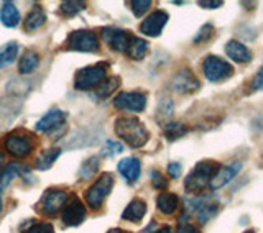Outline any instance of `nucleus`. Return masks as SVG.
<instances>
[{
    "instance_id": "nucleus-3",
    "label": "nucleus",
    "mask_w": 263,
    "mask_h": 233,
    "mask_svg": "<svg viewBox=\"0 0 263 233\" xmlns=\"http://www.w3.org/2000/svg\"><path fill=\"white\" fill-rule=\"evenodd\" d=\"M107 66L105 63H97L87 68L78 71L76 79H74V87L78 90H90L97 89L107 79Z\"/></svg>"
},
{
    "instance_id": "nucleus-30",
    "label": "nucleus",
    "mask_w": 263,
    "mask_h": 233,
    "mask_svg": "<svg viewBox=\"0 0 263 233\" xmlns=\"http://www.w3.org/2000/svg\"><path fill=\"white\" fill-rule=\"evenodd\" d=\"M120 86V79L119 77H107L101 86H99L97 90V97L99 99H105V97H110L112 92L115 89Z\"/></svg>"
},
{
    "instance_id": "nucleus-33",
    "label": "nucleus",
    "mask_w": 263,
    "mask_h": 233,
    "mask_svg": "<svg viewBox=\"0 0 263 233\" xmlns=\"http://www.w3.org/2000/svg\"><path fill=\"white\" fill-rule=\"evenodd\" d=\"M22 233H54V228L51 223L40 222V223H33V225L28 228H25Z\"/></svg>"
},
{
    "instance_id": "nucleus-5",
    "label": "nucleus",
    "mask_w": 263,
    "mask_h": 233,
    "mask_svg": "<svg viewBox=\"0 0 263 233\" xmlns=\"http://www.w3.org/2000/svg\"><path fill=\"white\" fill-rule=\"evenodd\" d=\"M5 149L13 158H27L33 151V137L25 130H15L5 137Z\"/></svg>"
},
{
    "instance_id": "nucleus-43",
    "label": "nucleus",
    "mask_w": 263,
    "mask_h": 233,
    "mask_svg": "<svg viewBox=\"0 0 263 233\" xmlns=\"http://www.w3.org/2000/svg\"><path fill=\"white\" fill-rule=\"evenodd\" d=\"M4 161H5V154L0 151V171H2V166H4Z\"/></svg>"
},
{
    "instance_id": "nucleus-7",
    "label": "nucleus",
    "mask_w": 263,
    "mask_h": 233,
    "mask_svg": "<svg viewBox=\"0 0 263 233\" xmlns=\"http://www.w3.org/2000/svg\"><path fill=\"white\" fill-rule=\"evenodd\" d=\"M66 201H68V192H66V190L48 189V190H45V194L40 199L38 209L43 215L53 217V215H58L64 209Z\"/></svg>"
},
{
    "instance_id": "nucleus-34",
    "label": "nucleus",
    "mask_w": 263,
    "mask_h": 233,
    "mask_svg": "<svg viewBox=\"0 0 263 233\" xmlns=\"http://www.w3.org/2000/svg\"><path fill=\"white\" fill-rule=\"evenodd\" d=\"M212 35H214V27H212L211 23H205V25H202V27H201V30L197 31V35L194 38V43H204V41L211 40Z\"/></svg>"
},
{
    "instance_id": "nucleus-18",
    "label": "nucleus",
    "mask_w": 263,
    "mask_h": 233,
    "mask_svg": "<svg viewBox=\"0 0 263 233\" xmlns=\"http://www.w3.org/2000/svg\"><path fill=\"white\" fill-rule=\"evenodd\" d=\"M25 172H28V168H25L23 164H18V163L7 164L5 168L0 171V209H2V192L5 190V187L10 184L16 176H23Z\"/></svg>"
},
{
    "instance_id": "nucleus-15",
    "label": "nucleus",
    "mask_w": 263,
    "mask_h": 233,
    "mask_svg": "<svg viewBox=\"0 0 263 233\" xmlns=\"http://www.w3.org/2000/svg\"><path fill=\"white\" fill-rule=\"evenodd\" d=\"M66 112L63 110H58V109H53L49 110L45 116H41L36 123V130L41 131V133H49L60 127H64V122H66Z\"/></svg>"
},
{
    "instance_id": "nucleus-20",
    "label": "nucleus",
    "mask_w": 263,
    "mask_h": 233,
    "mask_svg": "<svg viewBox=\"0 0 263 233\" xmlns=\"http://www.w3.org/2000/svg\"><path fill=\"white\" fill-rule=\"evenodd\" d=\"M145 213H146V202L142 201V199H134V201L127 205V209L123 210L122 219L128 220V222H134V223H138L145 217Z\"/></svg>"
},
{
    "instance_id": "nucleus-36",
    "label": "nucleus",
    "mask_w": 263,
    "mask_h": 233,
    "mask_svg": "<svg viewBox=\"0 0 263 233\" xmlns=\"http://www.w3.org/2000/svg\"><path fill=\"white\" fill-rule=\"evenodd\" d=\"M176 233H201V231L197 230V228L193 225V223H189L187 215L183 213V217H181V220H179V223H178V230H176Z\"/></svg>"
},
{
    "instance_id": "nucleus-40",
    "label": "nucleus",
    "mask_w": 263,
    "mask_h": 233,
    "mask_svg": "<svg viewBox=\"0 0 263 233\" xmlns=\"http://www.w3.org/2000/svg\"><path fill=\"white\" fill-rule=\"evenodd\" d=\"M222 5V2L220 0H212V2H208V0H201L199 2V7H204V8H219Z\"/></svg>"
},
{
    "instance_id": "nucleus-14",
    "label": "nucleus",
    "mask_w": 263,
    "mask_h": 233,
    "mask_svg": "<svg viewBox=\"0 0 263 233\" xmlns=\"http://www.w3.org/2000/svg\"><path fill=\"white\" fill-rule=\"evenodd\" d=\"M199 86L201 84H199V81H197V77L187 69L178 72L171 81V89L176 90L178 94H191L194 90L199 89Z\"/></svg>"
},
{
    "instance_id": "nucleus-31",
    "label": "nucleus",
    "mask_w": 263,
    "mask_h": 233,
    "mask_svg": "<svg viewBox=\"0 0 263 233\" xmlns=\"http://www.w3.org/2000/svg\"><path fill=\"white\" fill-rule=\"evenodd\" d=\"M84 8H86V4L79 2V0H76V2L69 0V2H63L60 5V10L64 16H74V15H78L81 10H84Z\"/></svg>"
},
{
    "instance_id": "nucleus-35",
    "label": "nucleus",
    "mask_w": 263,
    "mask_h": 233,
    "mask_svg": "<svg viewBox=\"0 0 263 233\" xmlns=\"http://www.w3.org/2000/svg\"><path fill=\"white\" fill-rule=\"evenodd\" d=\"M123 151V146L119 143V141H112V140H109L105 143V146H104V149H102V154L104 156H114V154H119V153H122Z\"/></svg>"
},
{
    "instance_id": "nucleus-12",
    "label": "nucleus",
    "mask_w": 263,
    "mask_h": 233,
    "mask_svg": "<svg viewBox=\"0 0 263 233\" xmlns=\"http://www.w3.org/2000/svg\"><path fill=\"white\" fill-rule=\"evenodd\" d=\"M168 18H170V15L164 10H155L142 22V25H140V31L146 36H153V38L160 36L164 25L168 23Z\"/></svg>"
},
{
    "instance_id": "nucleus-6",
    "label": "nucleus",
    "mask_w": 263,
    "mask_h": 233,
    "mask_svg": "<svg viewBox=\"0 0 263 233\" xmlns=\"http://www.w3.org/2000/svg\"><path fill=\"white\" fill-rule=\"evenodd\" d=\"M66 48L71 51L81 53H97L99 51V38L90 30H76L69 33L66 40Z\"/></svg>"
},
{
    "instance_id": "nucleus-21",
    "label": "nucleus",
    "mask_w": 263,
    "mask_h": 233,
    "mask_svg": "<svg viewBox=\"0 0 263 233\" xmlns=\"http://www.w3.org/2000/svg\"><path fill=\"white\" fill-rule=\"evenodd\" d=\"M45 22H46V13L40 5H36V7H33V10L28 13L27 18H25L23 28H25V31H28V33L36 31L38 28L43 27Z\"/></svg>"
},
{
    "instance_id": "nucleus-17",
    "label": "nucleus",
    "mask_w": 263,
    "mask_h": 233,
    "mask_svg": "<svg viewBox=\"0 0 263 233\" xmlns=\"http://www.w3.org/2000/svg\"><path fill=\"white\" fill-rule=\"evenodd\" d=\"M117 169L122 176L125 178L128 184H135L140 178V172H142V164H140L137 158L128 156V158H123V160L119 163Z\"/></svg>"
},
{
    "instance_id": "nucleus-42",
    "label": "nucleus",
    "mask_w": 263,
    "mask_h": 233,
    "mask_svg": "<svg viewBox=\"0 0 263 233\" xmlns=\"http://www.w3.org/2000/svg\"><path fill=\"white\" fill-rule=\"evenodd\" d=\"M107 233H130V231H125V230H122V228H114V230H109Z\"/></svg>"
},
{
    "instance_id": "nucleus-26",
    "label": "nucleus",
    "mask_w": 263,
    "mask_h": 233,
    "mask_svg": "<svg viewBox=\"0 0 263 233\" xmlns=\"http://www.w3.org/2000/svg\"><path fill=\"white\" fill-rule=\"evenodd\" d=\"M61 154V149L60 148H53V149H46V151H43L36 160V168L38 169H48L51 168V164L58 160V156Z\"/></svg>"
},
{
    "instance_id": "nucleus-1",
    "label": "nucleus",
    "mask_w": 263,
    "mask_h": 233,
    "mask_svg": "<svg viewBox=\"0 0 263 233\" xmlns=\"http://www.w3.org/2000/svg\"><path fill=\"white\" fill-rule=\"evenodd\" d=\"M115 133L130 148H142L150 138L146 127L137 116H120L115 120Z\"/></svg>"
},
{
    "instance_id": "nucleus-32",
    "label": "nucleus",
    "mask_w": 263,
    "mask_h": 233,
    "mask_svg": "<svg viewBox=\"0 0 263 233\" xmlns=\"http://www.w3.org/2000/svg\"><path fill=\"white\" fill-rule=\"evenodd\" d=\"M128 7L132 8L135 16H142L150 10L152 2L150 0H132V2H128Z\"/></svg>"
},
{
    "instance_id": "nucleus-8",
    "label": "nucleus",
    "mask_w": 263,
    "mask_h": 233,
    "mask_svg": "<svg viewBox=\"0 0 263 233\" xmlns=\"http://www.w3.org/2000/svg\"><path fill=\"white\" fill-rule=\"evenodd\" d=\"M187 209H189V212H193L196 215L197 220H199L201 223H205L217 213L219 204H217L216 199L211 197V196H199V197L189 199Z\"/></svg>"
},
{
    "instance_id": "nucleus-41",
    "label": "nucleus",
    "mask_w": 263,
    "mask_h": 233,
    "mask_svg": "<svg viewBox=\"0 0 263 233\" xmlns=\"http://www.w3.org/2000/svg\"><path fill=\"white\" fill-rule=\"evenodd\" d=\"M153 233H171V228L170 227H161V228H158V230L153 231Z\"/></svg>"
},
{
    "instance_id": "nucleus-37",
    "label": "nucleus",
    "mask_w": 263,
    "mask_h": 233,
    "mask_svg": "<svg viewBox=\"0 0 263 233\" xmlns=\"http://www.w3.org/2000/svg\"><path fill=\"white\" fill-rule=\"evenodd\" d=\"M152 184L155 189H166L168 187V179L163 176L160 171H152Z\"/></svg>"
},
{
    "instance_id": "nucleus-22",
    "label": "nucleus",
    "mask_w": 263,
    "mask_h": 233,
    "mask_svg": "<svg viewBox=\"0 0 263 233\" xmlns=\"http://www.w3.org/2000/svg\"><path fill=\"white\" fill-rule=\"evenodd\" d=\"M178 205H179V197L173 192H161L156 197V207H158V210L164 215L175 213Z\"/></svg>"
},
{
    "instance_id": "nucleus-19",
    "label": "nucleus",
    "mask_w": 263,
    "mask_h": 233,
    "mask_svg": "<svg viewBox=\"0 0 263 233\" xmlns=\"http://www.w3.org/2000/svg\"><path fill=\"white\" fill-rule=\"evenodd\" d=\"M226 53L230 60L237 63H249L252 60V53L249 51V48L237 40H230L226 45Z\"/></svg>"
},
{
    "instance_id": "nucleus-27",
    "label": "nucleus",
    "mask_w": 263,
    "mask_h": 233,
    "mask_svg": "<svg viewBox=\"0 0 263 233\" xmlns=\"http://www.w3.org/2000/svg\"><path fill=\"white\" fill-rule=\"evenodd\" d=\"M99 166H101L99 156H90L87 161L82 163L81 169H79V178L81 179H90L92 176H96L97 171H99Z\"/></svg>"
},
{
    "instance_id": "nucleus-9",
    "label": "nucleus",
    "mask_w": 263,
    "mask_h": 233,
    "mask_svg": "<svg viewBox=\"0 0 263 233\" xmlns=\"http://www.w3.org/2000/svg\"><path fill=\"white\" fill-rule=\"evenodd\" d=\"M202 72L211 82L226 81L234 74V68L217 56H208L202 63Z\"/></svg>"
},
{
    "instance_id": "nucleus-11",
    "label": "nucleus",
    "mask_w": 263,
    "mask_h": 233,
    "mask_svg": "<svg viewBox=\"0 0 263 233\" xmlns=\"http://www.w3.org/2000/svg\"><path fill=\"white\" fill-rule=\"evenodd\" d=\"M101 35H102L105 43L109 45L112 49H115V51H123V53L127 51L130 41H132V38H134V35H132L130 31L120 30V28H114V27L102 28Z\"/></svg>"
},
{
    "instance_id": "nucleus-29",
    "label": "nucleus",
    "mask_w": 263,
    "mask_h": 233,
    "mask_svg": "<svg viewBox=\"0 0 263 233\" xmlns=\"http://www.w3.org/2000/svg\"><path fill=\"white\" fill-rule=\"evenodd\" d=\"M16 54H18V45L16 43H8L2 49H0V68H4L7 64H12L16 60Z\"/></svg>"
},
{
    "instance_id": "nucleus-16",
    "label": "nucleus",
    "mask_w": 263,
    "mask_h": 233,
    "mask_svg": "<svg viewBox=\"0 0 263 233\" xmlns=\"http://www.w3.org/2000/svg\"><path fill=\"white\" fill-rule=\"evenodd\" d=\"M242 169V163L237 161V163H232L229 166H220L219 171L216 172V176L212 178L211 181V189H219V187H224L226 184H229L230 181H232L238 172Z\"/></svg>"
},
{
    "instance_id": "nucleus-13",
    "label": "nucleus",
    "mask_w": 263,
    "mask_h": 233,
    "mask_svg": "<svg viewBox=\"0 0 263 233\" xmlns=\"http://www.w3.org/2000/svg\"><path fill=\"white\" fill-rule=\"evenodd\" d=\"M86 205L82 204L78 197H74L72 201L66 202L64 209H63V222L68 227H78L81 225L86 219Z\"/></svg>"
},
{
    "instance_id": "nucleus-24",
    "label": "nucleus",
    "mask_w": 263,
    "mask_h": 233,
    "mask_svg": "<svg viewBox=\"0 0 263 233\" xmlns=\"http://www.w3.org/2000/svg\"><path fill=\"white\" fill-rule=\"evenodd\" d=\"M40 64V56L36 51H33V49H28V51H25V54L22 56V60L18 63V71L22 74H30L33 72Z\"/></svg>"
},
{
    "instance_id": "nucleus-28",
    "label": "nucleus",
    "mask_w": 263,
    "mask_h": 233,
    "mask_svg": "<svg viewBox=\"0 0 263 233\" xmlns=\"http://www.w3.org/2000/svg\"><path fill=\"white\" fill-rule=\"evenodd\" d=\"M186 131H187V128L184 127L183 123H178V122H170V123H166V125L163 127L164 137H166L170 141H176V140H179L181 137H184V135H186Z\"/></svg>"
},
{
    "instance_id": "nucleus-4",
    "label": "nucleus",
    "mask_w": 263,
    "mask_h": 233,
    "mask_svg": "<svg viewBox=\"0 0 263 233\" xmlns=\"http://www.w3.org/2000/svg\"><path fill=\"white\" fill-rule=\"evenodd\" d=\"M114 176L110 172H102L101 176L96 179V182L90 186L86 194V204L90 207V209H99L102 205V202L105 201V197L110 194V190L114 189Z\"/></svg>"
},
{
    "instance_id": "nucleus-10",
    "label": "nucleus",
    "mask_w": 263,
    "mask_h": 233,
    "mask_svg": "<svg viewBox=\"0 0 263 233\" xmlns=\"http://www.w3.org/2000/svg\"><path fill=\"white\" fill-rule=\"evenodd\" d=\"M114 107L123 112H143L146 107V95L143 92H120L114 97Z\"/></svg>"
},
{
    "instance_id": "nucleus-2",
    "label": "nucleus",
    "mask_w": 263,
    "mask_h": 233,
    "mask_svg": "<svg viewBox=\"0 0 263 233\" xmlns=\"http://www.w3.org/2000/svg\"><path fill=\"white\" fill-rule=\"evenodd\" d=\"M220 164L212 161V160H205L201 161L194 166V169L187 174V178L184 179V187L187 192H201L202 189H205L209 184L212 178L216 176V172L219 171Z\"/></svg>"
},
{
    "instance_id": "nucleus-44",
    "label": "nucleus",
    "mask_w": 263,
    "mask_h": 233,
    "mask_svg": "<svg viewBox=\"0 0 263 233\" xmlns=\"http://www.w3.org/2000/svg\"><path fill=\"white\" fill-rule=\"evenodd\" d=\"M243 233H253L252 230H247V231H243Z\"/></svg>"
},
{
    "instance_id": "nucleus-38",
    "label": "nucleus",
    "mask_w": 263,
    "mask_h": 233,
    "mask_svg": "<svg viewBox=\"0 0 263 233\" xmlns=\"http://www.w3.org/2000/svg\"><path fill=\"white\" fill-rule=\"evenodd\" d=\"M181 164L179 163H170L168 166V172H170V176L171 178H179L181 176Z\"/></svg>"
},
{
    "instance_id": "nucleus-39",
    "label": "nucleus",
    "mask_w": 263,
    "mask_h": 233,
    "mask_svg": "<svg viewBox=\"0 0 263 233\" xmlns=\"http://www.w3.org/2000/svg\"><path fill=\"white\" fill-rule=\"evenodd\" d=\"M253 89L255 90H263V68L258 71L257 77H255V81H253Z\"/></svg>"
},
{
    "instance_id": "nucleus-23",
    "label": "nucleus",
    "mask_w": 263,
    "mask_h": 233,
    "mask_svg": "<svg viewBox=\"0 0 263 233\" xmlns=\"http://www.w3.org/2000/svg\"><path fill=\"white\" fill-rule=\"evenodd\" d=\"M0 20L8 28H15L20 23V12L12 2H5L0 10Z\"/></svg>"
},
{
    "instance_id": "nucleus-25",
    "label": "nucleus",
    "mask_w": 263,
    "mask_h": 233,
    "mask_svg": "<svg viewBox=\"0 0 263 233\" xmlns=\"http://www.w3.org/2000/svg\"><path fill=\"white\" fill-rule=\"evenodd\" d=\"M146 51H148V43H146V41L142 40V38L134 36L125 53L128 54V57H132V60L140 61V60H143V57H145Z\"/></svg>"
}]
</instances>
